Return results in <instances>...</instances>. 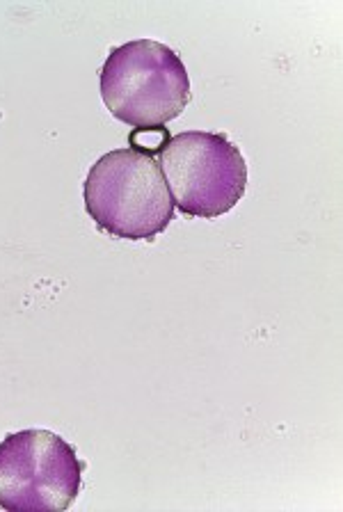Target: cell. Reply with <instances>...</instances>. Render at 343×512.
Wrapping results in <instances>:
<instances>
[{
	"mask_svg": "<svg viewBox=\"0 0 343 512\" xmlns=\"http://www.w3.org/2000/svg\"><path fill=\"white\" fill-rule=\"evenodd\" d=\"M85 462L49 430H21L0 442V508L67 510L81 494Z\"/></svg>",
	"mask_w": 343,
	"mask_h": 512,
	"instance_id": "obj_4",
	"label": "cell"
},
{
	"mask_svg": "<svg viewBox=\"0 0 343 512\" xmlns=\"http://www.w3.org/2000/svg\"><path fill=\"white\" fill-rule=\"evenodd\" d=\"M101 96L110 115L133 128H163L190 103L186 64L170 46L135 39L110 51L101 69Z\"/></svg>",
	"mask_w": 343,
	"mask_h": 512,
	"instance_id": "obj_2",
	"label": "cell"
},
{
	"mask_svg": "<svg viewBox=\"0 0 343 512\" xmlns=\"http://www.w3.org/2000/svg\"><path fill=\"white\" fill-rule=\"evenodd\" d=\"M158 156L172 202L190 218H220L245 195V158L227 135L206 131L172 135Z\"/></svg>",
	"mask_w": 343,
	"mask_h": 512,
	"instance_id": "obj_3",
	"label": "cell"
},
{
	"mask_svg": "<svg viewBox=\"0 0 343 512\" xmlns=\"http://www.w3.org/2000/svg\"><path fill=\"white\" fill-rule=\"evenodd\" d=\"M85 208L99 229L126 240H154L174 215L158 160L133 147L110 151L92 165L85 179Z\"/></svg>",
	"mask_w": 343,
	"mask_h": 512,
	"instance_id": "obj_1",
	"label": "cell"
}]
</instances>
